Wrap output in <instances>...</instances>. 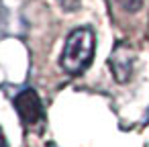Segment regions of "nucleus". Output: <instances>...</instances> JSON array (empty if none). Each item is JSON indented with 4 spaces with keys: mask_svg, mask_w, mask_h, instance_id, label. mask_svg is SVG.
<instances>
[{
    "mask_svg": "<svg viewBox=\"0 0 149 147\" xmlns=\"http://www.w3.org/2000/svg\"><path fill=\"white\" fill-rule=\"evenodd\" d=\"M133 59H135V53L133 49L127 45V43H116L112 53H110V70H112V76L116 78V82H127L131 78V72H133Z\"/></svg>",
    "mask_w": 149,
    "mask_h": 147,
    "instance_id": "7ed1b4c3",
    "label": "nucleus"
},
{
    "mask_svg": "<svg viewBox=\"0 0 149 147\" xmlns=\"http://www.w3.org/2000/svg\"><path fill=\"white\" fill-rule=\"evenodd\" d=\"M15 108H17L21 121H23L29 129L43 127V123H45V110H43L41 98L37 96L35 90L27 88V90H23L21 94H17V98H15Z\"/></svg>",
    "mask_w": 149,
    "mask_h": 147,
    "instance_id": "f03ea898",
    "label": "nucleus"
},
{
    "mask_svg": "<svg viewBox=\"0 0 149 147\" xmlns=\"http://www.w3.org/2000/svg\"><path fill=\"white\" fill-rule=\"evenodd\" d=\"M94 49H96L94 31L90 27L74 29L65 39V45H63V51L59 57V65L68 74L78 76L90 65V61L94 57Z\"/></svg>",
    "mask_w": 149,
    "mask_h": 147,
    "instance_id": "f257e3e1",
    "label": "nucleus"
},
{
    "mask_svg": "<svg viewBox=\"0 0 149 147\" xmlns=\"http://www.w3.org/2000/svg\"><path fill=\"white\" fill-rule=\"evenodd\" d=\"M118 4L127 10V13H137L143 4V0H118Z\"/></svg>",
    "mask_w": 149,
    "mask_h": 147,
    "instance_id": "20e7f679",
    "label": "nucleus"
},
{
    "mask_svg": "<svg viewBox=\"0 0 149 147\" xmlns=\"http://www.w3.org/2000/svg\"><path fill=\"white\" fill-rule=\"evenodd\" d=\"M0 147H6V139H4V133L0 129Z\"/></svg>",
    "mask_w": 149,
    "mask_h": 147,
    "instance_id": "423d86ee",
    "label": "nucleus"
},
{
    "mask_svg": "<svg viewBox=\"0 0 149 147\" xmlns=\"http://www.w3.org/2000/svg\"><path fill=\"white\" fill-rule=\"evenodd\" d=\"M57 2H59V6H61L63 10L72 13V10H76V8L80 6V2H82V0H57Z\"/></svg>",
    "mask_w": 149,
    "mask_h": 147,
    "instance_id": "39448f33",
    "label": "nucleus"
}]
</instances>
